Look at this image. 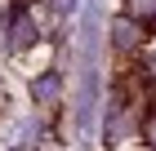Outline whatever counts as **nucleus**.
Here are the masks:
<instances>
[{"mask_svg": "<svg viewBox=\"0 0 156 151\" xmlns=\"http://www.w3.org/2000/svg\"><path fill=\"white\" fill-rule=\"evenodd\" d=\"M9 40H13L18 49H27L31 40H36V27H31V13H27V9L13 13V22H9Z\"/></svg>", "mask_w": 156, "mask_h": 151, "instance_id": "1", "label": "nucleus"}, {"mask_svg": "<svg viewBox=\"0 0 156 151\" xmlns=\"http://www.w3.org/2000/svg\"><path fill=\"white\" fill-rule=\"evenodd\" d=\"M125 18H134V22L156 18V0H125Z\"/></svg>", "mask_w": 156, "mask_h": 151, "instance_id": "3", "label": "nucleus"}, {"mask_svg": "<svg viewBox=\"0 0 156 151\" xmlns=\"http://www.w3.org/2000/svg\"><path fill=\"white\" fill-rule=\"evenodd\" d=\"M49 9H54V13H72L76 0H49Z\"/></svg>", "mask_w": 156, "mask_h": 151, "instance_id": "4", "label": "nucleus"}, {"mask_svg": "<svg viewBox=\"0 0 156 151\" xmlns=\"http://www.w3.org/2000/svg\"><path fill=\"white\" fill-rule=\"evenodd\" d=\"M134 40H138V22H134V18L112 22V45L116 49H134Z\"/></svg>", "mask_w": 156, "mask_h": 151, "instance_id": "2", "label": "nucleus"}]
</instances>
